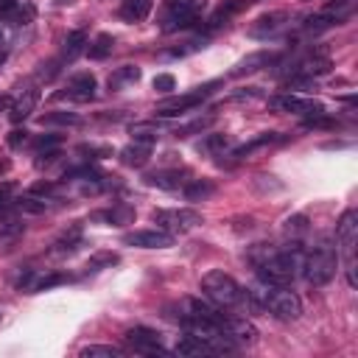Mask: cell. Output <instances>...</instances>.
<instances>
[{
  "mask_svg": "<svg viewBox=\"0 0 358 358\" xmlns=\"http://www.w3.org/2000/svg\"><path fill=\"white\" fill-rule=\"evenodd\" d=\"M302 257L305 252L299 249V241L288 249H271L257 260V271L260 280L268 285H288L296 280V274H302Z\"/></svg>",
  "mask_w": 358,
  "mask_h": 358,
  "instance_id": "6da1fadb",
  "label": "cell"
},
{
  "mask_svg": "<svg viewBox=\"0 0 358 358\" xmlns=\"http://www.w3.org/2000/svg\"><path fill=\"white\" fill-rule=\"evenodd\" d=\"M201 294H204L213 305H218V308H235V305L255 302V296H252L249 291H243L235 277H229V274H224V271H218V268H215V271H207V274L201 277ZM255 305H257V302H255Z\"/></svg>",
  "mask_w": 358,
  "mask_h": 358,
  "instance_id": "7a4b0ae2",
  "label": "cell"
},
{
  "mask_svg": "<svg viewBox=\"0 0 358 358\" xmlns=\"http://www.w3.org/2000/svg\"><path fill=\"white\" fill-rule=\"evenodd\" d=\"M249 294L255 296V302L260 308H266L280 322H294V319L302 316V299L294 291H288L285 285H268V282H263L260 291H249Z\"/></svg>",
  "mask_w": 358,
  "mask_h": 358,
  "instance_id": "3957f363",
  "label": "cell"
},
{
  "mask_svg": "<svg viewBox=\"0 0 358 358\" xmlns=\"http://www.w3.org/2000/svg\"><path fill=\"white\" fill-rule=\"evenodd\" d=\"M336 243H338V255L344 257V271H347V282L355 288L358 277H355V246H358V213L350 207L341 213L338 224H336Z\"/></svg>",
  "mask_w": 358,
  "mask_h": 358,
  "instance_id": "277c9868",
  "label": "cell"
},
{
  "mask_svg": "<svg viewBox=\"0 0 358 358\" xmlns=\"http://www.w3.org/2000/svg\"><path fill=\"white\" fill-rule=\"evenodd\" d=\"M336 266H338V252L330 243H319L302 257V274L310 285H327L336 274Z\"/></svg>",
  "mask_w": 358,
  "mask_h": 358,
  "instance_id": "5b68a950",
  "label": "cell"
},
{
  "mask_svg": "<svg viewBox=\"0 0 358 358\" xmlns=\"http://www.w3.org/2000/svg\"><path fill=\"white\" fill-rule=\"evenodd\" d=\"M204 11V0H165L162 3V31L165 34H173L179 28H187L193 25Z\"/></svg>",
  "mask_w": 358,
  "mask_h": 358,
  "instance_id": "8992f818",
  "label": "cell"
},
{
  "mask_svg": "<svg viewBox=\"0 0 358 358\" xmlns=\"http://www.w3.org/2000/svg\"><path fill=\"white\" fill-rule=\"evenodd\" d=\"M151 218H154V224H157L159 229H165V232H187V229H193V227H199V224L204 221L201 213H196V210H190V207L154 210Z\"/></svg>",
  "mask_w": 358,
  "mask_h": 358,
  "instance_id": "52a82bcc",
  "label": "cell"
},
{
  "mask_svg": "<svg viewBox=\"0 0 358 358\" xmlns=\"http://www.w3.org/2000/svg\"><path fill=\"white\" fill-rule=\"evenodd\" d=\"M215 84H218V81H210V84L196 87V90H190V92H185V95H176V98L162 101V103L157 106V115H162V117H173V115H185V112H190V109L201 106V101L213 92V87H215Z\"/></svg>",
  "mask_w": 358,
  "mask_h": 358,
  "instance_id": "ba28073f",
  "label": "cell"
},
{
  "mask_svg": "<svg viewBox=\"0 0 358 358\" xmlns=\"http://www.w3.org/2000/svg\"><path fill=\"white\" fill-rule=\"evenodd\" d=\"M268 109L271 112H285V115H305V117H313V115H322L324 106L313 98H302V95H294V92H280L274 98H268Z\"/></svg>",
  "mask_w": 358,
  "mask_h": 358,
  "instance_id": "9c48e42d",
  "label": "cell"
},
{
  "mask_svg": "<svg viewBox=\"0 0 358 358\" xmlns=\"http://www.w3.org/2000/svg\"><path fill=\"white\" fill-rule=\"evenodd\" d=\"M123 341L134 352H143V355H168V350H162L159 344V333L151 327H131L123 333Z\"/></svg>",
  "mask_w": 358,
  "mask_h": 358,
  "instance_id": "30bf717a",
  "label": "cell"
},
{
  "mask_svg": "<svg viewBox=\"0 0 358 358\" xmlns=\"http://www.w3.org/2000/svg\"><path fill=\"white\" fill-rule=\"evenodd\" d=\"M95 90H98V84H95V76H92V73H76V76L67 81V90L56 92L53 98H67V101L87 103V101L95 98Z\"/></svg>",
  "mask_w": 358,
  "mask_h": 358,
  "instance_id": "8fae6325",
  "label": "cell"
},
{
  "mask_svg": "<svg viewBox=\"0 0 358 358\" xmlns=\"http://www.w3.org/2000/svg\"><path fill=\"white\" fill-rule=\"evenodd\" d=\"M123 243L126 246H137V249H165L173 243V235L165 232V229H134V232H126L123 235Z\"/></svg>",
  "mask_w": 358,
  "mask_h": 358,
  "instance_id": "7c38bea8",
  "label": "cell"
},
{
  "mask_svg": "<svg viewBox=\"0 0 358 358\" xmlns=\"http://www.w3.org/2000/svg\"><path fill=\"white\" fill-rule=\"evenodd\" d=\"M285 20H288V17H285L282 11L263 14V17H257V20L249 25V31H246V34H249L252 39H268V36H274V34L285 25Z\"/></svg>",
  "mask_w": 358,
  "mask_h": 358,
  "instance_id": "4fadbf2b",
  "label": "cell"
},
{
  "mask_svg": "<svg viewBox=\"0 0 358 358\" xmlns=\"http://www.w3.org/2000/svg\"><path fill=\"white\" fill-rule=\"evenodd\" d=\"M39 103V92L36 90H22L11 103H8V120L11 123H22L25 117H31V112Z\"/></svg>",
  "mask_w": 358,
  "mask_h": 358,
  "instance_id": "5bb4252c",
  "label": "cell"
},
{
  "mask_svg": "<svg viewBox=\"0 0 358 358\" xmlns=\"http://www.w3.org/2000/svg\"><path fill=\"white\" fill-rule=\"evenodd\" d=\"M277 59H280V56H277L274 50H257V53H249L246 59H241V62L235 64V70H232L229 76H249V73H257V70L274 64Z\"/></svg>",
  "mask_w": 358,
  "mask_h": 358,
  "instance_id": "9a60e30c",
  "label": "cell"
},
{
  "mask_svg": "<svg viewBox=\"0 0 358 358\" xmlns=\"http://www.w3.org/2000/svg\"><path fill=\"white\" fill-rule=\"evenodd\" d=\"M185 171L179 168H162V171H154L145 176V185L148 187H159V190H176V187H185Z\"/></svg>",
  "mask_w": 358,
  "mask_h": 358,
  "instance_id": "2e32d148",
  "label": "cell"
},
{
  "mask_svg": "<svg viewBox=\"0 0 358 358\" xmlns=\"http://www.w3.org/2000/svg\"><path fill=\"white\" fill-rule=\"evenodd\" d=\"M224 333L229 336L232 344H255L257 341V327L246 319H227L224 322Z\"/></svg>",
  "mask_w": 358,
  "mask_h": 358,
  "instance_id": "e0dca14e",
  "label": "cell"
},
{
  "mask_svg": "<svg viewBox=\"0 0 358 358\" xmlns=\"http://www.w3.org/2000/svg\"><path fill=\"white\" fill-rule=\"evenodd\" d=\"M330 67H333V62H330L324 53H310V56H305L302 62H296L294 73H296V76H305V78H316V76L330 73Z\"/></svg>",
  "mask_w": 358,
  "mask_h": 358,
  "instance_id": "ac0fdd59",
  "label": "cell"
},
{
  "mask_svg": "<svg viewBox=\"0 0 358 358\" xmlns=\"http://www.w3.org/2000/svg\"><path fill=\"white\" fill-rule=\"evenodd\" d=\"M148 157H151V143L134 140V143H129L126 148H120V162L129 165V168H143V165L148 162Z\"/></svg>",
  "mask_w": 358,
  "mask_h": 358,
  "instance_id": "d6986e66",
  "label": "cell"
},
{
  "mask_svg": "<svg viewBox=\"0 0 358 358\" xmlns=\"http://www.w3.org/2000/svg\"><path fill=\"white\" fill-rule=\"evenodd\" d=\"M151 6H154V0H123L117 14L126 22H143L151 14Z\"/></svg>",
  "mask_w": 358,
  "mask_h": 358,
  "instance_id": "ffe728a7",
  "label": "cell"
},
{
  "mask_svg": "<svg viewBox=\"0 0 358 358\" xmlns=\"http://www.w3.org/2000/svg\"><path fill=\"white\" fill-rule=\"evenodd\" d=\"M87 31L84 28H76V31H70L67 34V39H64V50H62V62H76L84 50H87Z\"/></svg>",
  "mask_w": 358,
  "mask_h": 358,
  "instance_id": "44dd1931",
  "label": "cell"
},
{
  "mask_svg": "<svg viewBox=\"0 0 358 358\" xmlns=\"http://www.w3.org/2000/svg\"><path fill=\"white\" fill-rule=\"evenodd\" d=\"M252 0H224L213 14H210V20H207V28H218V25H224L232 14H238L241 8H246Z\"/></svg>",
  "mask_w": 358,
  "mask_h": 358,
  "instance_id": "7402d4cb",
  "label": "cell"
},
{
  "mask_svg": "<svg viewBox=\"0 0 358 358\" xmlns=\"http://www.w3.org/2000/svg\"><path fill=\"white\" fill-rule=\"evenodd\" d=\"M0 20L20 25V22L31 20V8L22 6V3H17V0H0Z\"/></svg>",
  "mask_w": 358,
  "mask_h": 358,
  "instance_id": "603a6c76",
  "label": "cell"
},
{
  "mask_svg": "<svg viewBox=\"0 0 358 358\" xmlns=\"http://www.w3.org/2000/svg\"><path fill=\"white\" fill-rule=\"evenodd\" d=\"M112 48H115V39H112V34H98L92 42H87V56L90 59H95V62H101V59H106L109 53H112Z\"/></svg>",
  "mask_w": 358,
  "mask_h": 358,
  "instance_id": "cb8c5ba5",
  "label": "cell"
},
{
  "mask_svg": "<svg viewBox=\"0 0 358 358\" xmlns=\"http://www.w3.org/2000/svg\"><path fill=\"white\" fill-rule=\"evenodd\" d=\"M213 193H215V185L210 179H190V182H185V199L187 201H204Z\"/></svg>",
  "mask_w": 358,
  "mask_h": 358,
  "instance_id": "d4e9b609",
  "label": "cell"
},
{
  "mask_svg": "<svg viewBox=\"0 0 358 358\" xmlns=\"http://www.w3.org/2000/svg\"><path fill=\"white\" fill-rule=\"evenodd\" d=\"M173 352H176V355H210L213 350H210L201 338H196V336H190V333H187V336H182V338L176 341Z\"/></svg>",
  "mask_w": 358,
  "mask_h": 358,
  "instance_id": "484cf974",
  "label": "cell"
},
{
  "mask_svg": "<svg viewBox=\"0 0 358 358\" xmlns=\"http://www.w3.org/2000/svg\"><path fill=\"white\" fill-rule=\"evenodd\" d=\"M204 45H207V39H204V36H196V39H187V42H182V45H176V48L162 50L159 56H162V59H185V56H190V53H199Z\"/></svg>",
  "mask_w": 358,
  "mask_h": 358,
  "instance_id": "4316f807",
  "label": "cell"
},
{
  "mask_svg": "<svg viewBox=\"0 0 358 358\" xmlns=\"http://www.w3.org/2000/svg\"><path fill=\"white\" fill-rule=\"evenodd\" d=\"M92 218L95 221H106V224H129L134 218V210H129V207L120 204V207H112V210H101Z\"/></svg>",
  "mask_w": 358,
  "mask_h": 358,
  "instance_id": "83f0119b",
  "label": "cell"
},
{
  "mask_svg": "<svg viewBox=\"0 0 358 358\" xmlns=\"http://www.w3.org/2000/svg\"><path fill=\"white\" fill-rule=\"evenodd\" d=\"M39 120L42 126H81V117L76 112H48Z\"/></svg>",
  "mask_w": 358,
  "mask_h": 358,
  "instance_id": "f1b7e54d",
  "label": "cell"
},
{
  "mask_svg": "<svg viewBox=\"0 0 358 358\" xmlns=\"http://www.w3.org/2000/svg\"><path fill=\"white\" fill-rule=\"evenodd\" d=\"M137 78H140V70H137V67H131V64L117 67V70L109 76V90H117V87L131 84V81H137Z\"/></svg>",
  "mask_w": 358,
  "mask_h": 358,
  "instance_id": "f546056e",
  "label": "cell"
},
{
  "mask_svg": "<svg viewBox=\"0 0 358 358\" xmlns=\"http://www.w3.org/2000/svg\"><path fill=\"white\" fill-rule=\"evenodd\" d=\"M129 134L134 140H140V143H154L157 134H159V126L157 123H131L129 126Z\"/></svg>",
  "mask_w": 358,
  "mask_h": 358,
  "instance_id": "4dcf8cb0",
  "label": "cell"
},
{
  "mask_svg": "<svg viewBox=\"0 0 358 358\" xmlns=\"http://www.w3.org/2000/svg\"><path fill=\"white\" fill-rule=\"evenodd\" d=\"M78 355H81V358H120L123 350H117V347H106V344H92V347H84Z\"/></svg>",
  "mask_w": 358,
  "mask_h": 358,
  "instance_id": "1f68e13d",
  "label": "cell"
},
{
  "mask_svg": "<svg viewBox=\"0 0 358 358\" xmlns=\"http://www.w3.org/2000/svg\"><path fill=\"white\" fill-rule=\"evenodd\" d=\"M62 179H84V182H98V179H103V173H101L98 168L81 165V168H70V171H64V176H62Z\"/></svg>",
  "mask_w": 358,
  "mask_h": 358,
  "instance_id": "d6a6232c",
  "label": "cell"
},
{
  "mask_svg": "<svg viewBox=\"0 0 358 358\" xmlns=\"http://www.w3.org/2000/svg\"><path fill=\"white\" fill-rule=\"evenodd\" d=\"M14 204H17L20 210H25V213H45V210L50 207L45 196H42V199H36L34 193H31V196H22V199H17Z\"/></svg>",
  "mask_w": 358,
  "mask_h": 358,
  "instance_id": "836d02e7",
  "label": "cell"
},
{
  "mask_svg": "<svg viewBox=\"0 0 358 358\" xmlns=\"http://www.w3.org/2000/svg\"><path fill=\"white\" fill-rule=\"evenodd\" d=\"M120 257L115 255V252H95L92 257H90V263H87V268L90 271H101V268H109V266H115Z\"/></svg>",
  "mask_w": 358,
  "mask_h": 358,
  "instance_id": "e575fe53",
  "label": "cell"
},
{
  "mask_svg": "<svg viewBox=\"0 0 358 358\" xmlns=\"http://www.w3.org/2000/svg\"><path fill=\"white\" fill-rule=\"evenodd\" d=\"M282 229H285V235H288V238L299 241V238L308 232V218H305V215H294V218H288V221H285V227H282Z\"/></svg>",
  "mask_w": 358,
  "mask_h": 358,
  "instance_id": "d590c367",
  "label": "cell"
},
{
  "mask_svg": "<svg viewBox=\"0 0 358 358\" xmlns=\"http://www.w3.org/2000/svg\"><path fill=\"white\" fill-rule=\"evenodd\" d=\"M227 145H229V137H224V134H207V137L199 143V151L215 154V151H224Z\"/></svg>",
  "mask_w": 358,
  "mask_h": 358,
  "instance_id": "8d00e7d4",
  "label": "cell"
},
{
  "mask_svg": "<svg viewBox=\"0 0 358 358\" xmlns=\"http://www.w3.org/2000/svg\"><path fill=\"white\" fill-rule=\"evenodd\" d=\"M274 140H277V134H274V131H268V134H260V137H255L252 143L241 145V148L235 151V157H246V154H252L255 148H260V145H268V143H274Z\"/></svg>",
  "mask_w": 358,
  "mask_h": 358,
  "instance_id": "74e56055",
  "label": "cell"
},
{
  "mask_svg": "<svg viewBox=\"0 0 358 358\" xmlns=\"http://www.w3.org/2000/svg\"><path fill=\"white\" fill-rule=\"evenodd\" d=\"M210 123H213V115H210V117H196V120H190V123H185V126H176V134L185 137V134H193V131H204Z\"/></svg>",
  "mask_w": 358,
  "mask_h": 358,
  "instance_id": "f35d334b",
  "label": "cell"
},
{
  "mask_svg": "<svg viewBox=\"0 0 358 358\" xmlns=\"http://www.w3.org/2000/svg\"><path fill=\"white\" fill-rule=\"evenodd\" d=\"M151 84H154V90H157V92H162V95H165V92H171V90L176 87V78H173L171 73H159V76H154V81H151Z\"/></svg>",
  "mask_w": 358,
  "mask_h": 358,
  "instance_id": "ab89813d",
  "label": "cell"
},
{
  "mask_svg": "<svg viewBox=\"0 0 358 358\" xmlns=\"http://www.w3.org/2000/svg\"><path fill=\"white\" fill-rule=\"evenodd\" d=\"M17 232H22V221L14 215H3L0 218V235H17Z\"/></svg>",
  "mask_w": 358,
  "mask_h": 358,
  "instance_id": "60d3db41",
  "label": "cell"
},
{
  "mask_svg": "<svg viewBox=\"0 0 358 358\" xmlns=\"http://www.w3.org/2000/svg\"><path fill=\"white\" fill-rule=\"evenodd\" d=\"M59 143H62L59 134H42V137L34 140V148H36V154H39V151H48V148H59Z\"/></svg>",
  "mask_w": 358,
  "mask_h": 358,
  "instance_id": "b9f144b4",
  "label": "cell"
},
{
  "mask_svg": "<svg viewBox=\"0 0 358 358\" xmlns=\"http://www.w3.org/2000/svg\"><path fill=\"white\" fill-rule=\"evenodd\" d=\"M59 282H67V274H50V277H42L39 282L31 285V291H45L50 285H59Z\"/></svg>",
  "mask_w": 358,
  "mask_h": 358,
  "instance_id": "7bdbcfd3",
  "label": "cell"
},
{
  "mask_svg": "<svg viewBox=\"0 0 358 358\" xmlns=\"http://www.w3.org/2000/svg\"><path fill=\"white\" fill-rule=\"evenodd\" d=\"M36 157H39V159H36V165L42 168V165H50V162H56V159L62 157V151H59V148H48V151H39Z\"/></svg>",
  "mask_w": 358,
  "mask_h": 358,
  "instance_id": "ee69618b",
  "label": "cell"
},
{
  "mask_svg": "<svg viewBox=\"0 0 358 358\" xmlns=\"http://www.w3.org/2000/svg\"><path fill=\"white\" fill-rule=\"evenodd\" d=\"M25 140H28V131H25V129H14V131L8 134V145H11V148H20Z\"/></svg>",
  "mask_w": 358,
  "mask_h": 358,
  "instance_id": "f6af8a7d",
  "label": "cell"
},
{
  "mask_svg": "<svg viewBox=\"0 0 358 358\" xmlns=\"http://www.w3.org/2000/svg\"><path fill=\"white\" fill-rule=\"evenodd\" d=\"M260 95H263V92H260L257 87H246V90L235 92V95H232V101H243V98H246V101H252V98H260Z\"/></svg>",
  "mask_w": 358,
  "mask_h": 358,
  "instance_id": "bcb514c9",
  "label": "cell"
},
{
  "mask_svg": "<svg viewBox=\"0 0 358 358\" xmlns=\"http://www.w3.org/2000/svg\"><path fill=\"white\" fill-rule=\"evenodd\" d=\"M78 151H81V154H92V159H101V157L109 154V148H98V145H81Z\"/></svg>",
  "mask_w": 358,
  "mask_h": 358,
  "instance_id": "7dc6e473",
  "label": "cell"
},
{
  "mask_svg": "<svg viewBox=\"0 0 358 358\" xmlns=\"http://www.w3.org/2000/svg\"><path fill=\"white\" fill-rule=\"evenodd\" d=\"M8 103H11V101H8L6 95H0V112H6V109H8Z\"/></svg>",
  "mask_w": 358,
  "mask_h": 358,
  "instance_id": "c3c4849f",
  "label": "cell"
},
{
  "mask_svg": "<svg viewBox=\"0 0 358 358\" xmlns=\"http://www.w3.org/2000/svg\"><path fill=\"white\" fill-rule=\"evenodd\" d=\"M3 59H6V50H0V64H3Z\"/></svg>",
  "mask_w": 358,
  "mask_h": 358,
  "instance_id": "681fc988",
  "label": "cell"
},
{
  "mask_svg": "<svg viewBox=\"0 0 358 358\" xmlns=\"http://www.w3.org/2000/svg\"><path fill=\"white\" fill-rule=\"evenodd\" d=\"M252 3H257V0H252Z\"/></svg>",
  "mask_w": 358,
  "mask_h": 358,
  "instance_id": "f907efd6",
  "label": "cell"
}]
</instances>
